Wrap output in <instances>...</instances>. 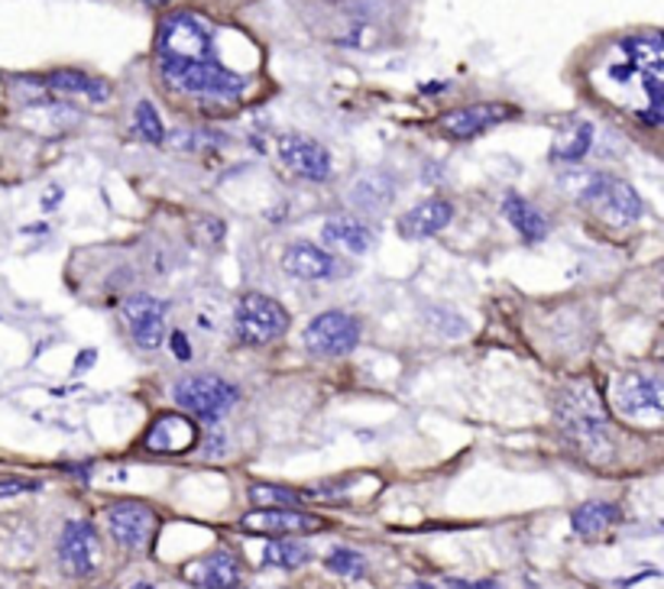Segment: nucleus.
<instances>
[{
	"mask_svg": "<svg viewBox=\"0 0 664 589\" xmlns=\"http://www.w3.org/2000/svg\"><path fill=\"white\" fill-rule=\"evenodd\" d=\"M450 220H454V204L447 197H432V201L416 204L399 220V236H406V240H429V236L442 233Z\"/></svg>",
	"mask_w": 664,
	"mask_h": 589,
	"instance_id": "nucleus-17",
	"label": "nucleus"
},
{
	"mask_svg": "<svg viewBox=\"0 0 664 589\" xmlns=\"http://www.w3.org/2000/svg\"><path fill=\"white\" fill-rule=\"evenodd\" d=\"M429 324L438 328V331H444L447 337H460V334H467V328L460 324V318H457L454 311H442V308H432V311H429Z\"/></svg>",
	"mask_w": 664,
	"mask_h": 589,
	"instance_id": "nucleus-29",
	"label": "nucleus"
},
{
	"mask_svg": "<svg viewBox=\"0 0 664 589\" xmlns=\"http://www.w3.org/2000/svg\"><path fill=\"white\" fill-rule=\"evenodd\" d=\"M597 91L639 117L646 127H662L664 120V42L662 33L623 36L610 59L593 72Z\"/></svg>",
	"mask_w": 664,
	"mask_h": 589,
	"instance_id": "nucleus-2",
	"label": "nucleus"
},
{
	"mask_svg": "<svg viewBox=\"0 0 664 589\" xmlns=\"http://www.w3.org/2000/svg\"><path fill=\"white\" fill-rule=\"evenodd\" d=\"M321 240L328 246H337V249H347L354 256H363L373 246V230L363 220H357V217H331L321 227Z\"/></svg>",
	"mask_w": 664,
	"mask_h": 589,
	"instance_id": "nucleus-20",
	"label": "nucleus"
},
{
	"mask_svg": "<svg viewBox=\"0 0 664 589\" xmlns=\"http://www.w3.org/2000/svg\"><path fill=\"white\" fill-rule=\"evenodd\" d=\"M166 315L169 305L163 298L153 295H133L124 302V318H127V331L133 337V344L140 350H159L166 341Z\"/></svg>",
	"mask_w": 664,
	"mask_h": 589,
	"instance_id": "nucleus-11",
	"label": "nucleus"
},
{
	"mask_svg": "<svg viewBox=\"0 0 664 589\" xmlns=\"http://www.w3.org/2000/svg\"><path fill=\"white\" fill-rule=\"evenodd\" d=\"M613 408L639 424L659 427L664 418V389L655 373H626L613 386Z\"/></svg>",
	"mask_w": 664,
	"mask_h": 589,
	"instance_id": "nucleus-6",
	"label": "nucleus"
},
{
	"mask_svg": "<svg viewBox=\"0 0 664 589\" xmlns=\"http://www.w3.org/2000/svg\"><path fill=\"white\" fill-rule=\"evenodd\" d=\"M324 567H328L331 574L344 577V580H360V577L367 574V564H363V558H360L357 551H347V548H337V551H331V554H328V561H324Z\"/></svg>",
	"mask_w": 664,
	"mask_h": 589,
	"instance_id": "nucleus-27",
	"label": "nucleus"
},
{
	"mask_svg": "<svg viewBox=\"0 0 664 589\" xmlns=\"http://www.w3.org/2000/svg\"><path fill=\"white\" fill-rule=\"evenodd\" d=\"M393 197H396V185L386 176H367L350 192V201L363 210H386Z\"/></svg>",
	"mask_w": 664,
	"mask_h": 589,
	"instance_id": "nucleus-23",
	"label": "nucleus"
},
{
	"mask_svg": "<svg viewBox=\"0 0 664 589\" xmlns=\"http://www.w3.org/2000/svg\"><path fill=\"white\" fill-rule=\"evenodd\" d=\"M101 561V538L91 522H68L59 538V564L68 577H88Z\"/></svg>",
	"mask_w": 664,
	"mask_h": 589,
	"instance_id": "nucleus-13",
	"label": "nucleus"
},
{
	"mask_svg": "<svg viewBox=\"0 0 664 589\" xmlns=\"http://www.w3.org/2000/svg\"><path fill=\"white\" fill-rule=\"evenodd\" d=\"M156 528L159 518L146 502H117L107 509V532L127 551H146Z\"/></svg>",
	"mask_w": 664,
	"mask_h": 589,
	"instance_id": "nucleus-9",
	"label": "nucleus"
},
{
	"mask_svg": "<svg viewBox=\"0 0 664 589\" xmlns=\"http://www.w3.org/2000/svg\"><path fill=\"white\" fill-rule=\"evenodd\" d=\"M444 587H463V589H483L496 587L493 580H444Z\"/></svg>",
	"mask_w": 664,
	"mask_h": 589,
	"instance_id": "nucleus-32",
	"label": "nucleus"
},
{
	"mask_svg": "<svg viewBox=\"0 0 664 589\" xmlns=\"http://www.w3.org/2000/svg\"><path fill=\"white\" fill-rule=\"evenodd\" d=\"M146 3H153V7H166V3H173V0H146Z\"/></svg>",
	"mask_w": 664,
	"mask_h": 589,
	"instance_id": "nucleus-33",
	"label": "nucleus"
},
{
	"mask_svg": "<svg viewBox=\"0 0 664 589\" xmlns=\"http://www.w3.org/2000/svg\"><path fill=\"white\" fill-rule=\"evenodd\" d=\"M133 124H137V133L150 143H163L166 140V127L156 114V107L150 101H140L137 111H133Z\"/></svg>",
	"mask_w": 664,
	"mask_h": 589,
	"instance_id": "nucleus-28",
	"label": "nucleus"
},
{
	"mask_svg": "<svg viewBox=\"0 0 664 589\" xmlns=\"http://www.w3.org/2000/svg\"><path fill=\"white\" fill-rule=\"evenodd\" d=\"M269 567H282V571H295V567H305L308 561H311V551L305 548V545H298V541H285V538H279V541H272L269 548H266V558H263Z\"/></svg>",
	"mask_w": 664,
	"mask_h": 589,
	"instance_id": "nucleus-25",
	"label": "nucleus"
},
{
	"mask_svg": "<svg viewBox=\"0 0 664 589\" xmlns=\"http://www.w3.org/2000/svg\"><path fill=\"white\" fill-rule=\"evenodd\" d=\"M46 88L55 91V94H68V98H85L91 104H107L114 98L111 85L101 81V78H91L85 72H75V68H59L46 78Z\"/></svg>",
	"mask_w": 664,
	"mask_h": 589,
	"instance_id": "nucleus-19",
	"label": "nucleus"
},
{
	"mask_svg": "<svg viewBox=\"0 0 664 589\" xmlns=\"http://www.w3.org/2000/svg\"><path fill=\"white\" fill-rule=\"evenodd\" d=\"M233 331H237L240 344L266 347L289 331V315L279 302H272L259 292H250L233 308Z\"/></svg>",
	"mask_w": 664,
	"mask_h": 589,
	"instance_id": "nucleus-5",
	"label": "nucleus"
},
{
	"mask_svg": "<svg viewBox=\"0 0 664 589\" xmlns=\"http://www.w3.org/2000/svg\"><path fill=\"white\" fill-rule=\"evenodd\" d=\"M186 577H189V584L205 589L240 587V564L233 561L230 551H215L212 558L189 564V567H186Z\"/></svg>",
	"mask_w": 664,
	"mask_h": 589,
	"instance_id": "nucleus-18",
	"label": "nucleus"
},
{
	"mask_svg": "<svg viewBox=\"0 0 664 589\" xmlns=\"http://www.w3.org/2000/svg\"><path fill=\"white\" fill-rule=\"evenodd\" d=\"M173 398L189 414H195L202 421H218L227 408H233L240 393L230 383L218 380V376H186V380L176 383Z\"/></svg>",
	"mask_w": 664,
	"mask_h": 589,
	"instance_id": "nucleus-8",
	"label": "nucleus"
},
{
	"mask_svg": "<svg viewBox=\"0 0 664 589\" xmlns=\"http://www.w3.org/2000/svg\"><path fill=\"white\" fill-rule=\"evenodd\" d=\"M502 214L509 217V223L519 230V236L525 243H541L548 236V220L538 207H532L519 192H509L502 201Z\"/></svg>",
	"mask_w": 664,
	"mask_h": 589,
	"instance_id": "nucleus-21",
	"label": "nucleus"
},
{
	"mask_svg": "<svg viewBox=\"0 0 664 589\" xmlns=\"http://www.w3.org/2000/svg\"><path fill=\"white\" fill-rule=\"evenodd\" d=\"M577 201L597 214L600 220L613 223V227H629V223H639L642 214H646V204L639 192L616 179V176H606V172H597V176H587V182L580 185Z\"/></svg>",
	"mask_w": 664,
	"mask_h": 589,
	"instance_id": "nucleus-4",
	"label": "nucleus"
},
{
	"mask_svg": "<svg viewBox=\"0 0 664 589\" xmlns=\"http://www.w3.org/2000/svg\"><path fill=\"white\" fill-rule=\"evenodd\" d=\"M590 143H593V127L577 120L571 133L558 137L554 150H551V159L554 163H580L587 153H590Z\"/></svg>",
	"mask_w": 664,
	"mask_h": 589,
	"instance_id": "nucleus-24",
	"label": "nucleus"
},
{
	"mask_svg": "<svg viewBox=\"0 0 664 589\" xmlns=\"http://www.w3.org/2000/svg\"><path fill=\"white\" fill-rule=\"evenodd\" d=\"M169 344H173L169 350H176V357H179V360H189V357H192V350H189V341H186V334H179V331H176Z\"/></svg>",
	"mask_w": 664,
	"mask_h": 589,
	"instance_id": "nucleus-31",
	"label": "nucleus"
},
{
	"mask_svg": "<svg viewBox=\"0 0 664 589\" xmlns=\"http://www.w3.org/2000/svg\"><path fill=\"white\" fill-rule=\"evenodd\" d=\"M616 522H620V505H613V502H587V505L574 509V515H571V525L580 538H600Z\"/></svg>",
	"mask_w": 664,
	"mask_h": 589,
	"instance_id": "nucleus-22",
	"label": "nucleus"
},
{
	"mask_svg": "<svg viewBox=\"0 0 664 589\" xmlns=\"http://www.w3.org/2000/svg\"><path fill=\"white\" fill-rule=\"evenodd\" d=\"M39 483H29V479H0V499H13V496H23V492H36Z\"/></svg>",
	"mask_w": 664,
	"mask_h": 589,
	"instance_id": "nucleus-30",
	"label": "nucleus"
},
{
	"mask_svg": "<svg viewBox=\"0 0 664 589\" xmlns=\"http://www.w3.org/2000/svg\"><path fill=\"white\" fill-rule=\"evenodd\" d=\"M156 62L163 81L199 104H237L246 94V78L230 72L215 55V29L192 10L169 13L159 23Z\"/></svg>",
	"mask_w": 664,
	"mask_h": 589,
	"instance_id": "nucleus-1",
	"label": "nucleus"
},
{
	"mask_svg": "<svg viewBox=\"0 0 664 589\" xmlns=\"http://www.w3.org/2000/svg\"><path fill=\"white\" fill-rule=\"evenodd\" d=\"M199 444V424L182 414H163L143 437V447L153 453H189Z\"/></svg>",
	"mask_w": 664,
	"mask_h": 589,
	"instance_id": "nucleus-16",
	"label": "nucleus"
},
{
	"mask_svg": "<svg viewBox=\"0 0 664 589\" xmlns=\"http://www.w3.org/2000/svg\"><path fill=\"white\" fill-rule=\"evenodd\" d=\"M282 269L302 282H328V279H337L347 272V266L334 253H328L315 243H292L282 253Z\"/></svg>",
	"mask_w": 664,
	"mask_h": 589,
	"instance_id": "nucleus-15",
	"label": "nucleus"
},
{
	"mask_svg": "<svg viewBox=\"0 0 664 589\" xmlns=\"http://www.w3.org/2000/svg\"><path fill=\"white\" fill-rule=\"evenodd\" d=\"M515 117V107L499 104V101H486V104H470V107H457L438 117V130L447 140H473L506 120Z\"/></svg>",
	"mask_w": 664,
	"mask_h": 589,
	"instance_id": "nucleus-10",
	"label": "nucleus"
},
{
	"mask_svg": "<svg viewBox=\"0 0 664 589\" xmlns=\"http://www.w3.org/2000/svg\"><path fill=\"white\" fill-rule=\"evenodd\" d=\"M302 341H305V350L315 357H324V360L347 357L360 344V321L347 311H324L308 321Z\"/></svg>",
	"mask_w": 664,
	"mask_h": 589,
	"instance_id": "nucleus-7",
	"label": "nucleus"
},
{
	"mask_svg": "<svg viewBox=\"0 0 664 589\" xmlns=\"http://www.w3.org/2000/svg\"><path fill=\"white\" fill-rule=\"evenodd\" d=\"M246 499H250L253 505H263V509H272V505H298V502H302L298 492H292V489H285V486H266V483L250 486V489H246Z\"/></svg>",
	"mask_w": 664,
	"mask_h": 589,
	"instance_id": "nucleus-26",
	"label": "nucleus"
},
{
	"mask_svg": "<svg viewBox=\"0 0 664 589\" xmlns=\"http://www.w3.org/2000/svg\"><path fill=\"white\" fill-rule=\"evenodd\" d=\"M276 150H279V159H282L295 176H302L305 182H328L331 172H334L331 153H328L318 140H311V137L285 133V137H279Z\"/></svg>",
	"mask_w": 664,
	"mask_h": 589,
	"instance_id": "nucleus-12",
	"label": "nucleus"
},
{
	"mask_svg": "<svg viewBox=\"0 0 664 589\" xmlns=\"http://www.w3.org/2000/svg\"><path fill=\"white\" fill-rule=\"evenodd\" d=\"M240 528L253 535H315L324 528V518L298 512L295 505H272L240 518Z\"/></svg>",
	"mask_w": 664,
	"mask_h": 589,
	"instance_id": "nucleus-14",
	"label": "nucleus"
},
{
	"mask_svg": "<svg viewBox=\"0 0 664 589\" xmlns=\"http://www.w3.org/2000/svg\"><path fill=\"white\" fill-rule=\"evenodd\" d=\"M554 408H558V427L577 453H584L590 463H600V466L613 463L616 440L610 431V418L600 405V395L590 383L561 389Z\"/></svg>",
	"mask_w": 664,
	"mask_h": 589,
	"instance_id": "nucleus-3",
	"label": "nucleus"
},
{
	"mask_svg": "<svg viewBox=\"0 0 664 589\" xmlns=\"http://www.w3.org/2000/svg\"><path fill=\"white\" fill-rule=\"evenodd\" d=\"M0 101H3V88H0Z\"/></svg>",
	"mask_w": 664,
	"mask_h": 589,
	"instance_id": "nucleus-34",
	"label": "nucleus"
}]
</instances>
